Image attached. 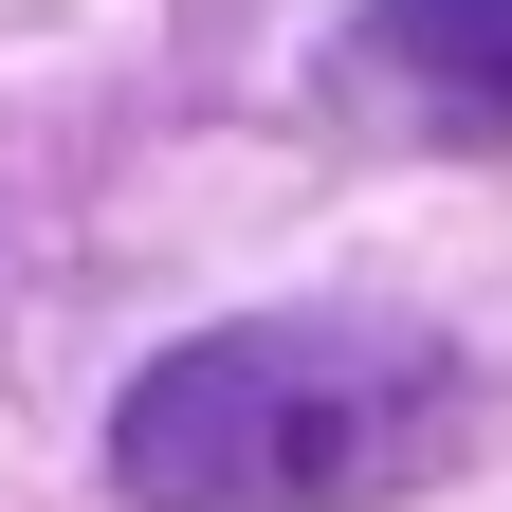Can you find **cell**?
Masks as SVG:
<instances>
[{
  "mask_svg": "<svg viewBox=\"0 0 512 512\" xmlns=\"http://www.w3.org/2000/svg\"><path fill=\"white\" fill-rule=\"evenodd\" d=\"M439 458H458V366L366 311L202 330L110 403V476L147 512H384Z\"/></svg>",
  "mask_w": 512,
  "mask_h": 512,
  "instance_id": "cell-1",
  "label": "cell"
},
{
  "mask_svg": "<svg viewBox=\"0 0 512 512\" xmlns=\"http://www.w3.org/2000/svg\"><path fill=\"white\" fill-rule=\"evenodd\" d=\"M330 74H348V110H384V128L512 147V0H366Z\"/></svg>",
  "mask_w": 512,
  "mask_h": 512,
  "instance_id": "cell-2",
  "label": "cell"
}]
</instances>
